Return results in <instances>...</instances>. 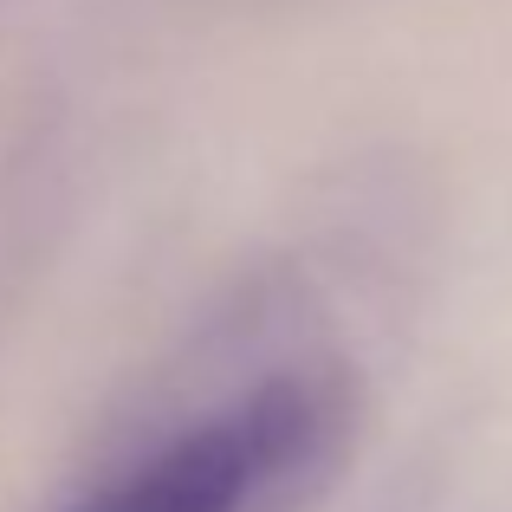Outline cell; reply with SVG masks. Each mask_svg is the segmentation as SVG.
<instances>
[{"label":"cell","instance_id":"1","mask_svg":"<svg viewBox=\"0 0 512 512\" xmlns=\"http://www.w3.org/2000/svg\"><path fill=\"white\" fill-rule=\"evenodd\" d=\"M318 402L299 383H266L234 409L175 435L85 512H253L318 441Z\"/></svg>","mask_w":512,"mask_h":512}]
</instances>
